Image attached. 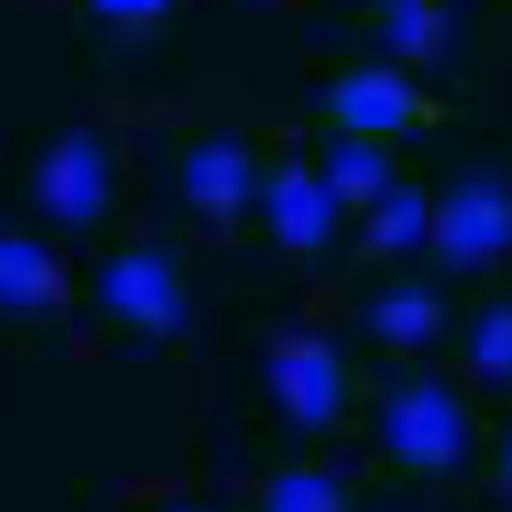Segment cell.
Wrapping results in <instances>:
<instances>
[{"mask_svg":"<svg viewBox=\"0 0 512 512\" xmlns=\"http://www.w3.org/2000/svg\"><path fill=\"white\" fill-rule=\"evenodd\" d=\"M432 216H440V200H432V192L392 184V192L368 208L360 240H368V256H408V248H424V240H432Z\"/></svg>","mask_w":512,"mask_h":512,"instance_id":"obj_13","label":"cell"},{"mask_svg":"<svg viewBox=\"0 0 512 512\" xmlns=\"http://www.w3.org/2000/svg\"><path fill=\"white\" fill-rule=\"evenodd\" d=\"M368 336L376 344H392V352H416V344H432L440 336V320H448V304L424 288V280H400V288H384V296H368Z\"/></svg>","mask_w":512,"mask_h":512,"instance_id":"obj_11","label":"cell"},{"mask_svg":"<svg viewBox=\"0 0 512 512\" xmlns=\"http://www.w3.org/2000/svg\"><path fill=\"white\" fill-rule=\"evenodd\" d=\"M264 392H272V408H280L296 432H320V424H336V408H344V352H336L320 328H280V336L264 344Z\"/></svg>","mask_w":512,"mask_h":512,"instance_id":"obj_2","label":"cell"},{"mask_svg":"<svg viewBox=\"0 0 512 512\" xmlns=\"http://www.w3.org/2000/svg\"><path fill=\"white\" fill-rule=\"evenodd\" d=\"M64 296H72L64 256L48 240H32V232H0V312L32 320V312H56Z\"/></svg>","mask_w":512,"mask_h":512,"instance_id":"obj_9","label":"cell"},{"mask_svg":"<svg viewBox=\"0 0 512 512\" xmlns=\"http://www.w3.org/2000/svg\"><path fill=\"white\" fill-rule=\"evenodd\" d=\"M88 8H96L104 24H120V32H144V24H160L176 0H88Z\"/></svg>","mask_w":512,"mask_h":512,"instance_id":"obj_16","label":"cell"},{"mask_svg":"<svg viewBox=\"0 0 512 512\" xmlns=\"http://www.w3.org/2000/svg\"><path fill=\"white\" fill-rule=\"evenodd\" d=\"M160 512H208V504H160Z\"/></svg>","mask_w":512,"mask_h":512,"instance_id":"obj_18","label":"cell"},{"mask_svg":"<svg viewBox=\"0 0 512 512\" xmlns=\"http://www.w3.org/2000/svg\"><path fill=\"white\" fill-rule=\"evenodd\" d=\"M376 32H384V56H400V64H432V56L456 48L448 0H384L376 8Z\"/></svg>","mask_w":512,"mask_h":512,"instance_id":"obj_12","label":"cell"},{"mask_svg":"<svg viewBox=\"0 0 512 512\" xmlns=\"http://www.w3.org/2000/svg\"><path fill=\"white\" fill-rule=\"evenodd\" d=\"M32 208L56 224V232H88L104 208H112V152L96 128H64L40 168H32Z\"/></svg>","mask_w":512,"mask_h":512,"instance_id":"obj_3","label":"cell"},{"mask_svg":"<svg viewBox=\"0 0 512 512\" xmlns=\"http://www.w3.org/2000/svg\"><path fill=\"white\" fill-rule=\"evenodd\" d=\"M184 200L200 208V216H240V208H256L264 200V176H256V160H248V144L232 136V128H216V136H200L192 152H184Z\"/></svg>","mask_w":512,"mask_h":512,"instance_id":"obj_8","label":"cell"},{"mask_svg":"<svg viewBox=\"0 0 512 512\" xmlns=\"http://www.w3.org/2000/svg\"><path fill=\"white\" fill-rule=\"evenodd\" d=\"M464 360L480 384H512V304H480L464 328Z\"/></svg>","mask_w":512,"mask_h":512,"instance_id":"obj_15","label":"cell"},{"mask_svg":"<svg viewBox=\"0 0 512 512\" xmlns=\"http://www.w3.org/2000/svg\"><path fill=\"white\" fill-rule=\"evenodd\" d=\"M496 472H504V496H512V432H504V464Z\"/></svg>","mask_w":512,"mask_h":512,"instance_id":"obj_17","label":"cell"},{"mask_svg":"<svg viewBox=\"0 0 512 512\" xmlns=\"http://www.w3.org/2000/svg\"><path fill=\"white\" fill-rule=\"evenodd\" d=\"M96 296H104V312L112 320H128V328H144V336H176L184 320H192V296H184V272H176V256L168 248H120L104 272H96Z\"/></svg>","mask_w":512,"mask_h":512,"instance_id":"obj_4","label":"cell"},{"mask_svg":"<svg viewBox=\"0 0 512 512\" xmlns=\"http://www.w3.org/2000/svg\"><path fill=\"white\" fill-rule=\"evenodd\" d=\"M320 176L336 184V200L344 208H376L400 176H392V152H384V136H360V128H336L328 136V152H320Z\"/></svg>","mask_w":512,"mask_h":512,"instance_id":"obj_10","label":"cell"},{"mask_svg":"<svg viewBox=\"0 0 512 512\" xmlns=\"http://www.w3.org/2000/svg\"><path fill=\"white\" fill-rule=\"evenodd\" d=\"M256 512H344V488H336V472H320V464H288V472L264 480Z\"/></svg>","mask_w":512,"mask_h":512,"instance_id":"obj_14","label":"cell"},{"mask_svg":"<svg viewBox=\"0 0 512 512\" xmlns=\"http://www.w3.org/2000/svg\"><path fill=\"white\" fill-rule=\"evenodd\" d=\"M376 432H384V456L408 464V472H456L464 448H472V416H464V400H456L440 376H408V384H392Z\"/></svg>","mask_w":512,"mask_h":512,"instance_id":"obj_1","label":"cell"},{"mask_svg":"<svg viewBox=\"0 0 512 512\" xmlns=\"http://www.w3.org/2000/svg\"><path fill=\"white\" fill-rule=\"evenodd\" d=\"M320 104H328L336 128H360V136H400V128H416V112H424V96H416V80L400 72V56H392V64H352V72H336Z\"/></svg>","mask_w":512,"mask_h":512,"instance_id":"obj_7","label":"cell"},{"mask_svg":"<svg viewBox=\"0 0 512 512\" xmlns=\"http://www.w3.org/2000/svg\"><path fill=\"white\" fill-rule=\"evenodd\" d=\"M432 248L456 264V272H488L512 256V184L504 176H464L440 192V216H432Z\"/></svg>","mask_w":512,"mask_h":512,"instance_id":"obj_5","label":"cell"},{"mask_svg":"<svg viewBox=\"0 0 512 512\" xmlns=\"http://www.w3.org/2000/svg\"><path fill=\"white\" fill-rule=\"evenodd\" d=\"M264 232L280 240V248H296V256H320L328 240H336V216H344V200H336V184L312 168V160H280L272 176H264Z\"/></svg>","mask_w":512,"mask_h":512,"instance_id":"obj_6","label":"cell"}]
</instances>
